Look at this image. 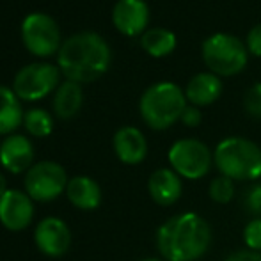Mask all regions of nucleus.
Here are the masks:
<instances>
[{
    "instance_id": "24",
    "label": "nucleus",
    "mask_w": 261,
    "mask_h": 261,
    "mask_svg": "<svg viewBox=\"0 0 261 261\" xmlns=\"http://www.w3.org/2000/svg\"><path fill=\"white\" fill-rule=\"evenodd\" d=\"M244 107L249 116L261 119V82L249 87L244 96Z\"/></svg>"
},
{
    "instance_id": "19",
    "label": "nucleus",
    "mask_w": 261,
    "mask_h": 261,
    "mask_svg": "<svg viewBox=\"0 0 261 261\" xmlns=\"http://www.w3.org/2000/svg\"><path fill=\"white\" fill-rule=\"evenodd\" d=\"M84 103L82 86L71 80H66L57 87L54 94V112L61 119H71L79 114Z\"/></svg>"
},
{
    "instance_id": "30",
    "label": "nucleus",
    "mask_w": 261,
    "mask_h": 261,
    "mask_svg": "<svg viewBox=\"0 0 261 261\" xmlns=\"http://www.w3.org/2000/svg\"><path fill=\"white\" fill-rule=\"evenodd\" d=\"M141 261H165L164 258H144V259H141Z\"/></svg>"
},
{
    "instance_id": "9",
    "label": "nucleus",
    "mask_w": 261,
    "mask_h": 261,
    "mask_svg": "<svg viewBox=\"0 0 261 261\" xmlns=\"http://www.w3.org/2000/svg\"><path fill=\"white\" fill-rule=\"evenodd\" d=\"M66 169L57 162L43 160L34 164L25 174V192L32 201L48 203L68 189Z\"/></svg>"
},
{
    "instance_id": "10",
    "label": "nucleus",
    "mask_w": 261,
    "mask_h": 261,
    "mask_svg": "<svg viewBox=\"0 0 261 261\" xmlns=\"http://www.w3.org/2000/svg\"><path fill=\"white\" fill-rule=\"evenodd\" d=\"M34 242L43 254L59 258L68 252L71 245V233L64 220L57 217H46L36 227Z\"/></svg>"
},
{
    "instance_id": "18",
    "label": "nucleus",
    "mask_w": 261,
    "mask_h": 261,
    "mask_svg": "<svg viewBox=\"0 0 261 261\" xmlns=\"http://www.w3.org/2000/svg\"><path fill=\"white\" fill-rule=\"evenodd\" d=\"M25 112L21 100L11 87L0 86V135H13L23 124Z\"/></svg>"
},
{
    "instance_id": "17",
    "label": "nucleus",
    "mask_w": 261,
    "mask_h": 261,
    "mask_svg": "<svg viewBox=\"0 0 261 261\" xmlns=\"http://www.w3.org/2000/svg\"><path fill=\"white\" fill-rule=\"evenodd\" d=\"M69 203L79 210H94L101 203V189L89 176H75L69 179L68 189Z\"/></svg>"
},
{
    "instance_id": "11",
    "label": "nucleus",
    "mask_w": 261,
    "mask_h": 261,
    "mask_svg": "<svg viewBox=\"0 0 261 261\" xmlns=\"http://www.w3.org/2000/svg\"><path fill=\"white\" fill-rule=\"evenodd\" d=\"M34 204L27 192L9 189L0 197V222L9 231H21L32 222Z\"/></svg>"
},
{
    "instance_id": "7",
    "label": "nucleus",
    "mask_w": 261,
    "mask_h": 261,
    "mask_svg": "<svg viewBox=\"0 0 261 261\" xmlns=\"http://www.w3.org/2000/svg\"><path fill=\"white\" fill-rule=\"evenodd\" d=\"M167 160L176 174L196 181L210 172L213 165V153L199 139H179L171 146Z\"/></svg>"
},
{
    "instance_id": "16",
    "label": "nucleus",
    "mask_w": 261,
    "mask_h": 261,
    "mask_svg": "<svg viewBox=\"0 0 261 261\" xmlns=\"http://www.w3.org/2000/svg\"><path fill=\"white\" fill-rule=\"evenodd\" d=\"M222 93V82L215 73H199L187 84L185 98L196 107H206L215 103Z\"/></svg>"
},
{
    "instance_id": "4",
    "label": "nucleus",
    "mask_w": 261,
    "mask_h": 261,
    "mask_svg": "<svg viewBox=\"0 0 261 261\" xmlns=\"http://www.w3.org/2000/svg\"><path fill=\"white\" fill-rule=\"evenodd\" d=\"M187 107L185 93L172 82H158L142 93L139 112L151 130H167L181 119Z\"/></svg>"
},
{
    "instance_id": "27",
    "label": "nucleus",
    "mask_w": 261,
    "mask_h": 261,
    "mask_svg": "<svg viewBox=\"0 0 261 261\" xmlns=\"http://www.w3.org/2000/svg\"><path fill=\"white\" fill-rule=\"evenodd\" d=\"M247 50L249 54L261 57V23L254 25L247 34Z\"/></svg>"
},
{
    "instance_id": "22",
    "label": "nucleus",
    "mask_w": 261,
    "mask_h": 261,
    "mask_svg": "<svg viewBox=\"0 0 261 261\" xmlns=\"http://www.w3.org/2000/svg\"><path fill=\"white\" fill-rule=\"evenodd\" d=\"M208 196L213 203L227 204L234 197V181L227 176H215L208 187Z\"/></svg>"
},
{
    "instance_id": "2",
    "label": "nucleus",
    "mask_w": 261,
    "mask_h": 261,
    "mask_svg": "<svg viewBox=\"0 0 261 261\" xmlns=\"http://www.w3.org/2000/svg\"><path fill=\"white\" fill-rule=\"evenodd\" d=\"M112 62V52L100 34L91 31L69 36L57 54V66L66 80L89 84L103 76Z\"/></svg>"
},
{
    "instance_id": "12",
    "label": "nucleus",
    "mask_w": 261,
    "mask_h": 261,
    "mask_svg": "<svg viewBox=\"0 0 261 261\" xmlns=\"http://www.w3.org/2000/svg\"><path fill=\"white\" fill-rule=\"evenodd\" d=\"M112 23L121 34H144L149 23V7L144 0H117L112 9Z\"/></svg>"
},
{
    "instance_id": "25",
    "label": "nucleus",
    "mask_w": 261,
    "mask_h": 261,
    "mask_svg": "<svg viewBox=\"0 0 261 261\" xmlns=\"http://www.w3.org/2000/svg\"><path fill=\"white\" fill-rule=\"evenodd\" d=\"M244 208L251 215L261 217V183H254L244 192Z\"/></svg>"
},
{
    "instance_id": "6",
    "label": "nucleus",
    "mask_w": 261,
    "mask_h": 261,
    "mask_svg": "<svg viewBox=\"0 0 261 261\" xmlns=\"http://www.w3.org/2000/svg\"><path fill=\"white\" fill-rule=\"evenodd\" d=\"M21 41L29 54L46 59L57 55L62 46L61 29L46 13H31L21 21Z\"/></svg>"
},
{
    "instance_id": "29",
    "label": "nucleus",
    "mask_w": 261,
    "mask_h": 261,
    "mask_svg": "<svg viewBox=\"0 0 261 261\" xmlns=\"http://www.w3.org/2000/svg\"><path fill=\"white\" fill-rule=\"evenodd\" d=\"M7 190H9V189H7V181H6V178H4V176L0 174V197H2L4 194L7 192Z\"/></svg>"
},
{
    "instance_id": "26",
    "label": "nucleus",
    "mask_w": 261,
    "mask_h": 261,
    "mask_svg": "<svg viewBox=\"0 0 261 261\" xmlns=\"http://www.w3.org/2000/svg\"><path fill=\"white\" fill-rule=\"evenodd\" d=\"M179 121H181L185 126L196 128V126H199L201 121H203V112L199 110V107L187 105L185 110H183V114H181V119H179Z\"/></svg>"
},
{
    "instance_id": "3",
    "label": "nucleus",
    "mask_w": 261,
    "mask_h": 261,
    "mask_svg": "<svg viewBox=\"0 0 261 261\" xmlns=\"http://www.w3.org/2000/svg\"><path fill=\"white\" fill-rule=\"evenodd\" d=\"M213 164L233 181H258L261 178V148L245 137H226L213 151Z\"/></svg>"
},
{
    "instance_id": "21",
    "label": "nucleus",
    "mask_w": 261,
    "mask_h": 261,
    "mask_svg": "<svg viewBox=\"0 0 261 261\" xmlns=\"http://www.w3.org/2000/svg\"><path fill=\"white\" fill-rule=\"evenodd\" d=\"M23 126L34 137H48L54 130V117L43 109H29L23 117Z\"/></svg>"
},
{
    "instance_id": "13",
    "label": "nucleus",
    "mask_w": 261,
    "mask_h": 261,
    "mask_svg": "<svg viewBox=\"0 0 261 261\" xmlns=\"http://www.w3.org/2000/svg\"><path fill=\"white\" fill-rule=\"evenodd\" d=\"M34 146L25 135H7L0 144V164L13 174H21L32 167Z\"/></svg>"
},
{
    "instance_id": "15",
    "label": "nucleus",
    "mask_w": 261,
    "mask_h": 261,
    "mask_svg": "<svg viewBox=\"0 0 261 261\" xmlns=\"http://www.w3.org/2000/svg\"><path fill=\"white\" fill-rule=\"evenodd\" d=\"M148 192L151 199L160 206H172L178 203L183 194L181 176H178L171 167L156 169L148 179Z\"/></svg>"
},
{
    "instance_id": "20",
    "label": "nucleus",
    "mask_w": 261,
    "mask_h": 261,
    "mask_svg": "<svg viewBox=\"0 0 261 261\" xmlns=\"http://www.w3.org/2000/svg\"><path fill=\"white\" fill-rule=\"evenodd\" d=\"M141 46L151 57H167L176 48V36L169 29H149L141 36Z\"/></svg>"
},
{
    "instance_id": "8",
    "label": "nucleus",
    "mask_w": 261,
    "mask_h": 261,
    "mask_svg": "<svg viewBox=\"0 0 261 261\" xmlns=\"http://www.w3.org/2000/svg\"><path fill=\"white\" fill-rule=\"evenodd\" d=\"M61 69L50 62H32L16 73L13 91L21 101H38L57 91L61 86Z\"/></svg>"
},
{
    "instance_id": "23",
    "label": "nucleus",
    "mask_w": 261,
    "mask_h": 261,
    "mask_svg": "<svg viewBox=\"0 0 261 261\" xmlns=\"http://www.w3.org/2000/svg\"><path fill=\"white\" fill-rule=\"evenodd\" d=\"M244 242L249 251L261 252V217L251 219L244 227Z\"/></svg>"
},
{
    "instance_id": "5",
    "label": "nucleus",
    "mask_w": 261,
    "mask_h": 261,
    "mask_svg": "<svg viewBox=\"0 0 261 261\" xmlns=\"http://www.w3.org/2000/svg\"><path fill=\"white\" fill-rule=\"evenodd\" d=\"M247 46L233 34L217 32L203 43V61L217 76L240 73L247 64Z\"/></svg>"
},
{
    "instance_id": "28",
    "label": "nucleus",
    "mask_w": 261,
    "mask_h": 261,
    "mask_svg": "<svg viewBox=\"0 0 261 261\" xmlns=\"http://www.w3.org/2000/svg\"><path fill=\"white\" fill-rule=\"evenodd\" d=\"M226 261H261V252L244 249V251H237L233 254H229Z\"/></svg>"
},
{
    "instance_id": "14",
    "label": "nucleus",
    "mask_w": 261,
    "mask_h": 261,
    "mask_svg": "<svg viewBox=\"0 0 261 261\" xmlns=\"http://www.w3.org/2000/svg\"><path fill=\"white\" fill-rule=\"evenodd\" d=\"M114 151L116 156L126 165H137L144 162L148 155V141L144 134L135 126H123L114 135Z\"/></svg>"
},
{
    "instance_id": "1",
    "label": "nucleus",
    "mask_w": 261,
    "mask_h": 261,
    "mask_svg": "<svg viewBox=\"0 0 261 261\" xmlns=\"http://www.w3.org/2000/svg\"><path fill=\"white\" fill-rule=\"evenodd\" d=\"M210 245L212 227L199 213H178L156 229V247L165 261H197Z\"/></svg>"
}]
</instances>
